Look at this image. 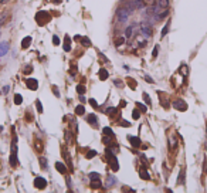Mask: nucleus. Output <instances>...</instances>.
<instances>
[{"instance_id": "obj_1", "label": "nucleus", "mask_w": 207, "mask_h": 193, "mask_svg": "<svg viewBox=\"0 0 207 193\" xmlns=\"http://www.w3.org/2000/svg\"><path fill=\"white\" fill-rule=\"evenodd\" d=\"M125 7L132 13V11H135V10H140V9H143V7H145V3H143V0H132V1H129Z\"/></svg>"}, {"instance_id": "obj_2", "label": "nucleus", "mask_w": 207, "mask_h": 193, "mask_svg": "<svg viewBox=\"0 0 207 193\" xmlns=\"http://www.w3.org/2000/svg\"><path fill=\"white\" fill-rule=\"evenodd\" d=\"M129 14H130V11H129L126 7H121V9H118V11H116V19H118V21L124 23V21H128Z\"/></svg>"}, {"instance_id": "obj_3", "label": "nucleus", "mask_w": 207, "mask_h": 193, "mask_svg": "<svg viewBox=\"0 0 207 193\" xmlns=\"http://www.w3.org/2000/svg\"><path fill=\"white\" fill-rule=\"evenodd\" d=\"M51 20V16H50V13H47V11H39L37 13V16H36V21L39 23V24H45V23H48Z\"/></svg>"}, {"instance_id": "obj_4", "label": "nucleus", "mask_w": 207, "mask_h": 193, "mask_svg": "<svg viewBox=\"0 0 207 193\" xmlns=\"http://www.w3.org/2000/svg\"><path fill=\"white\" fill-rule=\"evenodd\" d=\"M172 105H173V108L177 110V111H182V112L187 111V104H186L183 100H176V101H173Z\"/></svg>"}, {"instance_id": "obj_5", "label": "nucleus", "mask_w": 207, "mask_h": 193, "mask_svg": "<svg viewBox=\"0 0 207 193\" xmlns=\"http://www.w3.org/2000/svg\"><path fill=\"white\" fill-rule=\"evenodd\" d=\"M34 186H36L37 189L43 190V189L47 188V180H45L44 178H41V176H37V178L34 179Z\"/></svg>"}, {"instance_id": "obj_6", "label": "nucleus", "mask_w": 207, "mask_h": 193, "mask_svg": "<svg viewBox=\"0 0 207 193\" xmlns=\"http://www.w3.org/2000/svg\"><path fill=\"white\" fill-rule=\"evenodd\" d=\"M158 94H159V98H160V104H162V107H165V108H169L170 102H169V97H167V94L162 92V91H159Z\"/></svg>"}, {"instance_id": "obj_7", "label": "nucleus", "mask_w": 207, "mask_h": 193, "mask_svg": "<svg viewBox=\"0 0 207 193\" xmlns=\"http://www.w3.org/2000/svg\"><path fill=\"white\" fill-rule=\"evenodd\" d=\"M26 84H27V88H29V89L36 91V89L39 88V81L34 79V78H29V79L26 81Z\"/></svg>"}, {"instance_id": "obj_8", "label": "nucleus", "mask_w": 207, "mask_h": 193, "mask_svg": "<svg viewBox=\"0 0 207 193\" xmlns=\"http://www.w3.org/2000/svg\"><path fill=\"white\" fill-rule=\"evenodd\" d=\"M109 166L112 168V170H114V172L119 170V165H118V159L115 158V155L109 156Z\"/></svg>"}, {"instance_id": "obj_9", "label": "nucleus", "mask_w": 207, "mask_h": 193, "mask_svg": "<svg viewBox=\"0 0 207 193\" xmlns=\"http://www.w3.org/2000/svg\"><path fill=\"white\" fill-rule=\"evenodd\" d=\"M140 33H142L145 37H150V36H152V29H150V26H149V24H142Z\"/></svg>"}, {"instance_id": "obj_10", "label": "nucleus", "mask_w": 207, "mask_h": 193, "mask_svg": "<svg viewBox=\"0 0 207 193\" xmlns=\"http://www.w3.org/2000/svg\"><path fill=\"white\" fill-rule=\"evenodd\" d=\"M128 139L130 141V145H132V146H135V148H139V146H140V144H142V142H140V139H139L138 136H132V135H129V136H128Z\"/></svg>"}, {"instance_id": "obj_11", "label": "nucleus", "mask_w": 207, "mask_h": 193, "mask_svg": "<svg viewBox=\"0 0 207 193\" xmlns=\"http://www.w3.org/2000/svg\"><path fill=\"white\" fill-rule=\"evenodd\" d=\"M7 51H9V43H6V41L0 43V57L1 55H6Z\"/></svg>"}, {"instance_id": "obj_12", "label": "nucleus", "mask_w": 207, "mask_h": 193, "mask_svg": "<svg viewBox=\"0 0 207 193\" xmlns=\"http://www.w3.org/2000/svg\"><path fill=\"white\" fill-rule=\"evenodd\" d=\"M31 37H30V36H27V37H24V39H23V41H21V48H23V50H27V48H29V47H30V44H31Z\"/></svg>"}, {"instance_id": "obj_13", "label": "nucleus", "mask_w": 207, "mask_h": 193, "mask_svg": "<svg viewBox=\"0 0 207 193\" xmlns=\"http://www.w3.org/2000/svg\"><path fill=\"white\" fill-rule=\"evenodd\" d=\"M34 149H36L37 152H43V151H44V144H43L41 139H36V141H34Z\"/></svg>"}, {"instance_id": "obj_14", "label": "nucleus", "mask_w": 207, "mask_h": 193, "mask_svg": "<svg viewBox=\"0 0 207 193\" xmlns=\"http://www.w3.org/2000/svg\"><path fill=\"white\" fill-rule=\"evenodd\" d=\"M55 169H57L60 173H67V166H65L63 162H55Z\"/></svg>"}, {"instance_id": "obj_15", "label": "nucleus", "mask_w": 207, "mask_h": 193, "mask_svg": "<svg viewBox=\"0 0 207 193\" xmlns=\"http://www.w3.org/2000/svg\"><path fill=\"white\" fill-rule=\"evenodd\" d=\"M9 162H10L11 166H17V165H19V159H17V154H16V152H13V154L10 155Z\"/></svg>"}, {"instance_id": "obj_16", "label": "nucleus", "mask_w": 207, "mask_h": 193, "mask_svg": "<svg viewBox=\"0 0 207 193\" xmlns=\"http://www.w3.org/2000/svg\"><path fill=\"white\" fill-rule=\"evenodd\" d=\"M64 51H71V39L68 37V36H65V39H64Z\"/></svg>"}, {"instance_id": "obj_17", "label": "nucleus", "mask_w": 207, "mask_h": 193, "mask_svg": "<svg viewBox=\"0 0 207 193\" xmlns=\"http://www.w3.org/2000/svg\"><path fill=\"white\" fill-rule=\"evenodd\" d=\"M176 146H177V139H176V136H170V138H169V148H170V151H173Z\"/></svg>"}, {"instance_id": "obj_18", "label": "nucleus", "mask_w": 207, "mask_h": 193, "mask_svg": "<svg viewBox=\"0 0 207 193\" xmlns=\"http://www.w3.org/2000/svg\"><path fill=\"white\" fill-rule=\"evenodd\" d=\"M179 73H180L183 77H187V74H189V67H187L186 64H182L180 68H179Z\"/></svg>"}, {"instance_id": "obj_19", "label": "nucleus", "mask_w": 207, "mask_h": 193, "mask_svg": "<svg viewBox=\"0 0 207 193\" xmlns=\"http://www.w3.org/2000/svg\"><path fill=\"white\" fill-rule=\"evenodd\" d=\"M87 121H88V124H91V125H97V115L95 114H89L88 118H87Z\"/></svg>"}, {"instance_id": "obj_20", "label": "nucleus", "mask_w": 207, "mask_h": 193, "mask_svg": "<svg viewBox=\"0 0 207 193\" xmlns=\"http://www.w3.org/2000/svg\"><path fill=\"white\" fill-rule=\"evenodd\" d=\"M139 175H140V178H142V179H145V180H149V179H150V176H149L148 170H145L143 168L139 170Z\"/></svg>"}, {"instance_id": "obj_21", "label": "nucleus", "mask_w": 207, "mask_h": 193, "mask_svg": "<svg viewBox=\"0 0 207 193\" xmlns=\"http://www.w3.org/2000/svg\"><path fill=\"white\" fill-rule=\"evenodd\" d=\"M91 186H92V189H99V188L102 186V183H101V179H97V180H91Z\"/></svg>"}, {"instance_id": "obj_22", "label": "nucleus", "mask_w": 207, "mask_h": 193, "mask_svg": "<svg viewBox=\"0 0 207 193\" xmlns=\"http://www.w3.org/2000/svg\"><path fill=\"white\" fill-rule=\"evenodd\" d=\"M132 26H128L126 29H125V39H130L132 37Z\"/></svg>"}, {"instance_id": "obj_23", "label": "nucleus", "mask_w": 207, "mask_h": 193, "mask_svg": "<svg viewBox=\"0 0 207 193\" xmlns=\"http://www.w3.org/2000/svg\"><path fill=\"white\" fill-rule=\"evenodd\" d=\"M177 183H179V185H183V183H184V169L180 170V173H179V179H177Z\"/></svg>"}, {"instance_id": "obj_24", "label": "nucleus", "mask_w": 207, "mask_h": 193, "mask_svg": "<svg viewBox=\"0 0 207 193\" xmlns=\"http://www.w3.org/2000/svg\"><path fill=\"white\" fill-rule=\"evenodd\" d=\"M99 78L102 79V81H105V79H108V71L106 70H99Z\"/></svg>"}, {"instance_id": "obj_25", "label": "nucleus", "mask_w": 207, "mask_h": 193, "mask_svg": "<svg viewBox=\"0 0 207 193\" xmlns=\"http://www.w3.org/2000/svg\"><path fill=\"white\" fill-rule=\"evenodd\" d=\"M81 43H83L84 47H91V40L88 39V37H81V40H80Z\"/></svg>"}, {"instance_id": "obj_26", "label": "nucleus", "mask_w": 207, "mask_h": 193, "mask_svg": "<svg viewBox=\"0 0 207 193\" xmlns=\"http://www.w3.org/2000/svg\"><path fill=\"white\" fill-rule=\"evenodd\" d=\"M169 27H170V21H167L165 24V27H163V30H162V33H160V36H162V39L165 37L166 34H167V31H169Z\"/></svg>"}, {"instance_id": "obj_27", "label": "nucleus", "mask_w": 207, "mask_h": 193, "mask_svg": "<svg viewBox=\"0 0 207 193\" xmlns=\"http://www.w3.org/2000/svg\"><path fill=\"white\" fill-rule=\"evenodd\" d=\"M21 102H23V97H21L20 94H16V95H14V104H16V105H20Z\"/></svg>"}, {"instance_id": "obj_28", "label": "nucleus", "mask_w": 207, "mask_h": 193, "mask_svg": "<svg viewBox=\"0 0 207 193\" xmlns=\"http://www.w3.org/2000/svg\"><path fill=\"white\" fill-rule=\"evenodd\" d=\"M115 183H116V178H115V176H109V178H108V183H106V186L111 188V186L115 185Z\"/></svg>"}, {"instance_id": "obj_29", "label": "nucleus", "mask_w": 207, "mask_h": 193, "mask_svg": "<svg viewBox=\"0 0 207 193\" xmlns=\"http://www.w3.org/2000/svg\"><path fill=\"white\" fill-rule=\"evenodd\" d=\"M75 114H77V115H84V114H85V108H84L83 105H78V107L75 108Z\"/></svg>"}, {"instance_id": "obj_30", "label": "nucleus", "mask_w": 207, "mask_h": 193, "mask_svg": "<svg viewBox=\"0 0 207 193\" xmlns=\"http://www.w3.org/2000/svg\"><path fill=\"white\" fill-rule=\"evenodd\" d=\"M206 175H207V158H204V160H203V175H202L203 180H204Z\"/></svg>"}, {"instance_id": "obj_31", "label": "nucleus", "mask_w": 207, "mask_h": 193, "mask_svg": "<svg viewBox=\"0 0 207 193\" xmlns=\"http://www.w3.org/2000/svg\"><path fill=\"white\" fill-rule=\"evenodd\" d=\"M124 43H125V37H116V40H115V45H116V47L122 45Z\"/></svg>"}, {"instance_id": "obj_32", "label": "nucleus", "mask_w": 207, "mask_h": 193, "mask_svg": "<svg viewBox=\"0 0 207 193\" xmlns=\"http://www.w3.org/2000/svg\"><path fill=\"white\" fill-rule=\"evenodd\" d=\"M31 73H33V67H31V65H26V67H24V71H23V74L29 75V74H31Z\"/></svg>"}, {"instance_id": "obj_33", "label": "nucleus", "mask_w": 207, "mask_h": 193, "mask_svg": "<svg viewBox=\"0 0 207 193\" xmlns=\"http://www.w3.org/2000/svg\"><path fill=\"white\" fill-rule=\"evenodd\" d=\"M104 134L108 135V136H114V132H112V129H111L109 126H105V128H104Z\"/></svg>"}, {"instance_id": "obj_34", "label": "nucleus", "mask_w": 207, "mask_h": 193, "mask_svg": "<svg viewBox=\"0 0 207 193\" xmlns=\"http://www.w3.org/2000/svg\"><path fill=\"white\" fill-rule=\"evenodd\" d=\"M143 100H145V102H146L148 105H152V100H150V97H149L146 92H143Z\"/></svg>"}, {"instance_id": "obj_35", "label": "nucleus", "mask_w": 207, "mask_h": 193, "mask_svg": "<svg viewBox=\"0 0 207 193\" xmlns=\"http://www.w3.org/2000/svg\"><path fill=\"white\" fill-rule=\"evenodd\" d=\"M89 179H91V180H97V179H99V173H97V172H91V173H89Z\"/></svg>"}, {"instance_id": "obj_36", "label": "nucleus", "mask_w": 207, "mask_h": 193, "mask_svg": "<svg viewBox=\"0 0 207 193\" xmlns=\"http://www.w3.org/2000/svg\"><path fill=\"white\" fill-rule=\"evenodd\" d=\"M132 116H133V119H139V116H140L139 108H138V110H133V111H132Z\"/></svg>"}, {"instance_id": "obj_37", "label": "nucleus", "mask_w": 207, "mask_h": 193, "mask_svg": "<svg viewBox=\"0 0 207 193\" xmlns=\"http://www.w3.org/2000/svg\"><path fill=\"white\" fill-rule=\"evenodd\" d=\"M77 92H78V94H85V87L78 84V85H77Z\"/></svg>"}, {"instance_id": "obj_38", "label": "nucleus", "mask_w": 207, "mask_h": 193, "mask_svg": "<svg viewBox=\"0 0 207 193\" xmlns=\"http://www.w3.org/2000/svg\"><path fill=\"white\" fill-rule=\"evenodd\" d=\"M36 107H37V111H39V114H43V105H41V102L37 100L36 101Z\"/></svg>"}, {"instance_id": "obj_39", "label": "nucleus", "mask_w": 207, "mask_h": 193, "mask_svg": "<svg viewBox=\"0 0 207 193\" xmlns=\"http://www.w3.org/2000/svg\"><path fill=\"white\" fill-rule=\"evenodd\" d=\"M136 107L139 108V111H142V112H146V107H145L143 104H140V102H136Z\"/></svg>"}, {"instance_id": "obj_40", "label": "nucleus", "mask_w": 207, "mask_h": 193, "mask_svg": "<svg viewBox=\"0 0 207 193\" xmlns=\"http://www.w3.org/2000/svg\"><path fill=\"white\" fill-rule=\"evenodd\" d=\"M40 166H41V169H45L47 168V160L44 158H40Z\"/></svg>"}, {"instance_id": "obj_41", "label": "nucleus", "mask_w": 207, "mask_h": 193, "mask_svg": "<svg viewBox=\"0 0 207 193\" xmlns=\"http://www.w3.org/2000/svg\"><path fill=\"white\" fill-rule=\"evenodd\" d=\"M158 53H159V45H155V48H153V53H152V57H153V58H156Z\"/></svg>"}, {"instance_id": "obj_42", "label": "nucleus", "mask_w": 207, "mask_h": 193, "mask_svg": "<svg viewBox=\"0 0 207 193\" xmlns=\"http://www.w3.org/2000/svg\"><path fill=\"white\" fill-rule=\"evenodd\" d=\"M143 3H145L146 6H155V4H156L155 0H143Z\"/></svg>"}, {"instance_id": "obj_43", "label": "nucleus", "mask_w": 207, "mask_h": 193, "mask_svg": "<svg viewBox=\"0 0 207 193\" xmlns=\"http://www.w3.org/2000/svg\"><path fill=\"white\" fill-rule=\"evenodd\" d=\"M115 112H116V108H108V110H106V114H109L111 116L114 115Z\"/></svg>"}, {"instance_id": "obj_44", "label": "nucleus", "mask_w": 207, "mask_h": 193, "mask_svg": "<svg viewBox=\"0 0 207 193\" xmlns=\"http://www.w3.org/2000/svg\"><path fill=\"white\" fill-rule=\"evenodd\" d=\"M95 155H97V152H95V151H89V152L87 154V159H91V158H94Z\"/></svg>"}, {"instance_id": "obj_45", "label": "nucleus", "mask_w": 207, "mask_h": 193, "mask_svg": "<svg viewBox=\"0 0 207 193\" xmlns=\"http://www.w3.org/2000/svg\"><path fill=\"white\" fill-rule=\"evenodd\" d=\"M89 104H91V105H92L94 108H98V102H97V101H95L94 98H91V100H89Z\"/></svg>"}, {"instance_id": "obj_46", "label": "nucleus", "mask_w": 207, "mask_h": 193, "mask_svg": "<svg viewBox=\"0 0 207 193\" xmlns=\"http://www.w3.org/2000/svg\"><path fill=\"white\" fill-rule=\"evenodd\" d=\"M60 43H61V41H60V39H58L57 36H54V37H53V44H54V45H58Z\"/></svg>"}, {"instance_id": "obj_47", "label": "nucleus", "mask_w": 207, "mask_h": 193, "mask_svg": "<svg viewBox=\"0 0 207 193\" xmlns=\"http://www.w3.org/2000/svg\"><path fill=\"white\" fill-rule=\"evenodd\" d=\"M65 139H67V142H68V144H70V142H71V134H70V132H68V131H67V132H65Z\"/></svg>"}, {"instance_id": "obj_48", "label": "nucleus", "mask_w": 207, "mask_h": 193, "mask_svg": "<svg viewBox=\"0 0 207 193\" xmlns=\"http://www.w3.org/2000/svg\"><path fill=\"white\" fill-rule=\"evenodd\" d=\"M53 92L55 94V97H60V91H58V88H57V87H53Z\"/></svg>"}, {"instance_id": "obj_49", "label": "nucleus", "mask_w": 207, "mask_h": 193, "mask_svg": "<svg viewBox=\"0 0 207 193\" xmlns=\"http://www.w3.org/2000/svg\"><path fill=\"white\" fill-rule=\"evenodd\" d=\"M99 57H101V58H102V60H104V61H102V63H108V58H106V57H105V55H104V54H102V53H99Z\"/></svg>"}, {"instance_id": "obj_50", "label": "nucleus", "mask_w": 207, "mask_h": 193, "mask_svg": "<svg viewBox=\"0 0 207 193\" xmlns=\"http://www.w3.org/2000/svg\"><path fill=\"white\" fill-rule=\"evenodd\" d=\"M145 79H146L148 82H150V84H153V79H152V78L149 77V75H145Z\"/></svg>"}, {"instance_id": "obj_51", "label": "nucleus", "mask_w": 207, "mask_h": 193, "mask_svg": "<svg viewBox=\"0 0 207 193\" xmlns=\"http://www.w3.org/2000/svg\"><path fill=\"white\" fill-rule=\"evenodd\" d=\"M77 74V68L75 67H71V75H75Z\"/></svg>"}, {"instance_id": "obj_52", "label": "nucleus", "mask_w": 207, "mask_h": 193, "mask_svg": "<svg viewBox=\"0 0 207 193\" xmlns=\"http://www.w3.org/2000/svg\"><path fill=\"white\" fill-rule=\"evenodd\" d=\"M121 125H122V126H129L130 124H129L128 121H122V122H121Z\"/></svg>"}, {"instance_id": "obj_53", "label": "nucleus", "mask_w": 207, "mask_h": 193, "mask_svg": "<svg viewBox=\"0 0 207 193\" xmlns=\"http://www.w3.org/2000/svg\"><path fill=\"white\" fill-rule=\"evenodd\" d=\"M115 85H116V87H122L121 81H118V79H115Z\"/></svg>"}, {"instance_id": "obj_54", "label": "nucleus", "mask_w": 207, "mask_h": 193, "mask_svg": "<svg viewBox=\"0 0 207 193\" xmlns=\"http://www.w3.org/2000/svg\"><path fill=\"white\" fill-rule=\"evenodd\" d=\"M3 92L7 94V92H9V87H4V88H3Z\"/></svg>"}, {"instance_id": "obj_55", "label": "nucleus", "mask_w": 207, "mask_h": 193, "mask_svg": "<svg viewBox=\"0 0 207 193\" xmlns=\"http://www.w3.org/2000/svg\"><path fill=\"white\" fill-rule=\"evenodd\" d=\"M74 40H75V41H80V40H81V36H78V34H77V36L74 37Z\"/></svg>"}, {"instance_id": "obj_56", "label": "nucleus", "mask_w": 207, "mask_h": 193, "mask_svg": "<svg viewBox=\"0 0 207 193\" xmlns=\"http://www.w3.org/2000/svg\"><path fill=\"white\" fill-rule=\"evenodd\" d=\"M4 1H7V0H0V3H4Z\"/></svg>"}, {"instance_id": "obj_57", "label": "nucleus", "mask_w": 207, "mask_h": 193, "mask_svg": "<svg viewBox=\"0 0 207 193\" xmlns=\"http://www.w3.org/2000/svg\"><path fill=\"white\" fill-rule=\"evenodd\" d=\"M1 129H3V126H0V132H1Z\"/></svg>"}, {"instance_id": "obj_58", "label": "nucleus", "mask_w": 207, "mask_h": 193, "mask_svg": "<svg viewBox=\"0 0 207 193\" xmlns=\"http://www.w3.org/2000/svg\"><path fill=\"white\" fill-rule=\"evenodd\" d=\"M0 169H1V166H0Z\"/></svg>"}, {"instance_id": "obj_59", "label": "nucleus", "mask_w": 207, "mask_h": 193, "mask_svg": "<svg viewBox=\"0 0 207 193\" xmlns=\"http://www.w3.org/2000/svg\"><path fill=\"white\" fill-rule=\"evenodd\" d=\"M206 125H207V122H206Z\"/></svg>"}]
</instances>
